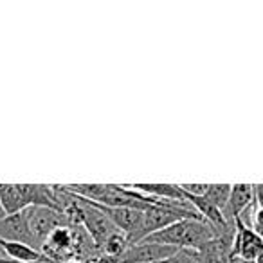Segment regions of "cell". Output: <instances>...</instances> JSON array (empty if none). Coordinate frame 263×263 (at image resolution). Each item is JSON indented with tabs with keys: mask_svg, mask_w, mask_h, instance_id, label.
Segmentation results:
<instances>
[{
	"mask_svg": "<svg viewBox=\"0 0 263 263\" xmlns=\"http://www.w3.org/2000/svg\"><path fill=\"white\" fill-rule=\"evenodd\" d=\"M6 216H8V215L4 213V208H2V204H0V220H4Z\"/></svg>",
	"mask_w": 263,
	"mask_h": 263,
	"instance_id": "e0dca14e",
	"label": "cell"
},
{
	"mask_svg": "<svg viewBox=\"0 0 263 263\" xmlns=\"http://www.w3.org/2000/svg\"><path fill=\"white\" fill-rule=\"evenodd\" d=\"M128 186V184H126ZM128 187L146 195V197L157 198V200H172V202H187L186 193L182 191L180 184H130Z\"/></svg>",
	"mask_w": 263,
	"mask_h": 263,
	"instance_id": "8fae6325",
	"label": "cell"
},
{
	"mask_svg": "<svg viewBox=\"0 0 263 263\" xmlns=\"http://www.w3.org/2000/svg\"><path fill=\"white\" fill-rule=\"evenodd\" d=\"M130 247V243H128V238L124 233H121V231H117V233H114L112 236L108 238V240L103 243L101 247V254L106 256V258H119L121 254H123L126 249Z\"/></svg>",
	"mask_w": 263,
	"mask_h": 263,
	"instance_id": "5bb4252c",
	"label": "cell"
},
{
	"mask_svg": "<svg viewBox=\"0 0 263 263\" xmlns=\"http://www.w3.org/2000/svg\"><path fill=\"white\" fill-rule=\"evenodd\" d=\"M155 263H166V259H162V261H155Z\"/></svg>",
	"mask_w": 263,
	"mask_h": 263,
	"instance_id": "ffe728a7",
	"label": "cell"
},
{
	"mask_svg": "<svg viewBox=\"0 0 263 263\" xmlns=\"http://www.w3.org/2000/svg\"><path fill=\"white\" fill-rule=\"evenodd\" d=\"M0 238L13 241H24V243L33 245V238L29 233V223H27V209L16 215H9L4 220H0ZM34 247V245H33Z\"/></svg>",
	"mask_w": 263,
	"mask_h": 263,
	"instance_id": "9c48e42d",
	"label": "cell"
},
{
	"mask_svg": "<svg viewBox=\"0 0 263 263\" xmlns=\"http://www.w3.org/2000/svg\"><path fill=\"white\" fill-rule=\"evenodd\" d=\"M254 205V184H233L229 204L226 209V218L229 223L243 218V213Z\"/></svg>",
	"mask_w": 263,
	"mask_h": 263,
	"instance_id": "ba28073f",
	"label": "cell"
},
{
	"mask_svg": "<svg viewBox=\"0 0 263 263\" xmlns=\"http://www.w3.org/2000/svg\"><path fill=\"white\" fill-rule=\"evenodd\" d=\"M179 251L180 249L170 247V245L141 241V243L130 245L119 258L114 259V263H155V261H162V259L172 258V256L177 254Z\"/></svg>",
	"mask_w": 263,
	"mask_h": 263,
	"instance_id": "5b68a950",
	"label": "cell"
},
{
	"mask_svg": "<svg viewBox=\"0 0 263 263\" xmlns=\"http://www.w3.org/2000/svg\"><path fill=\"white\" fill-rule=\"evenodd\" d=\"M231 187H233V184H209L204 197L208 198L211 204H215L222 213H226L227 204H229V197H231Z\"/></svg>",
	"mask_w": 263,
	"mask_h": 263,
	"instance_id": "4fadbf2b",
	"label": "cell"
},
{
	"mask_svg": "<svg viewBox=\"0 0 263 263\" xmlns=\"http://www.w3.org/2000/svg\"><path fill=\"white\" fill-rule=\"evenodd\" d=\"M42 252L56 263L74 259V227H56L42 243Z\"/></svg>",
	"mask_w": 263,
	"mask_h": 263,
	"instance_id": "8992f818",
	"label": "cell"
},
{
	"mask_svg": "<svg viewBox=\"0 0 263 263\" xmlns=\"http://www.w3.org/2000/svg\"><path fill=\"white\" fill-rule=\"evenodd\" d=\"M0 249L6 252V258H9L15 263H34L47 258L42 252V249H36L29 243H24V241H13L0 238Z\"/></svg>",
	"mask_w": 263,
	"mask_h": 263,
	"instance_id": "30bf717a",
	"label": "cell"
},
{
	"mask_svg": "<svg viewBox=\"0 0 263 263\" xmlns=\"http://www.w3.org/2000/svg\"><path fill=\"white\" fill-rule=\"evenodd\" d=\"M0 204L6 215H16L29 209L27 198L20 184H0Z\"/></svg>",
	"mask_w": 263,
	"mask_h": 263,
	"instance_id": "7c38bea8",
	"label": "cell"
},
{
	"mask_svg": "<svg viewBox=\"0 0 263 263\" xmlns=\"http://www.w3.org/2000/svg\"><path fill=\"white\" fill-rule=\"evenodd\" d=\"M98 205L103 209V213L108 216L110 222L117 227V231L126 234L128 243H130V240L136 236V233L141 229L144 211H141V209H132V208H106V205H101V204H98Z\"/></svg>",
	"mask_w": 263,
	"mask_h": 263,
	"instance_id": "52a82bcc",
	"label": "cell"
},
{
	"mask_svg": "<svg viewBox=\"0 0 263 263\" xmlns=\"http://www.w3.org/2000/svg\"><path fill=\"white\" fill-rule=\"evenodd\" d=\"M27 223L33 243H44L45 238L56 229V227L69 226L65 215L56 209L49 208H29L27 209Z\"/></svg>",
	"mask_w": 263,
	"mask_h": 263,
	"instance_id": "277c9868",
	"label": "cell"
},
{
	"mask_svg": "<svg viewBox=\"0 0 263 263\" xmlns=\"http://www.w3.org/2000/svg\"><path fill=\"white\" fill-rule=\"evenodd\" d=\"M215 238H218L215 227L205 220H180L166 229L150 234L143 241L187 249V251H200L208 243H211Z\"/></svg>",
	"mask_w": 263,
	"mask_h": 263,
	"instance_id": "6da1fadb",
	"label": "cell"
},
{
	"mask_svg": "<svg viewBox=\"0 0 263 263\" xmlns=\"http://www.w3.org/2000/svg\"><path fill=\"white\" fill-rule=\"evenodd\" d=\"M254 205L263 208V184H254Z\"/></svg>",
	"mask_w": 263,
	"mask_h": 263,
	"instance_id": "2e32d148",
	"label": "cell"
},
{
	"mask_svg": "<svg viewBox=\"0 0 263 263\" xmlns=\"http://www.w3.org/2000/svg\"><path fill=\"white\" fill-rule=\"evenodd\" d=\"M74 197L83 205V223H81V227L87 231V234L96 243V247L101 249L103 243H105L114 233H117V227L110 222V218L103 213V209L99 208L98 204L87 200V198L78 197V195H74Z\"/></svg>",
	"mask_w": 263,
	"mask_h": 263,
	"instance_id": "7a4b0ae2",
	"label": "cell"
},
{
	"mask_svg": "<svg viewBox=\"0 0 263 263\" xmlns=\"http://www.w3.org/2000/svg\"><path fill=\"white\" fill-rule=\"evenodd\" d=\"M256 263H263V256H261V258H259V259H258V261H256Z\"/></svg>",
	"mask_w": 263,
	"mask_h": 263,
	"instance_id": "d6986e66",
	"label": "cell"
},
{
	"mask_svg": "<svg viewBox=\"0 0 263 263\" xmlns=\"http://www.w3.org/2000/svg\"><path fill=\"white\" fill-rule=\"evenodd\" d=\"M63 263H81V261H76V259H67V261H63Z\"/></svg>",
	"mask_w": 263,
	"mask_h": 263,
	"instance_id": "ac0fdd59",
	"label": "cell"
},
{
	"mask_svg": "<svg viewBox=\"0 0 263 263\" xmlns=\"http://www.w3.org/2000/svg\"><path fill=\"white\" fill-rule=\"evenodd\" d=\"M180 187L190 197H204L209 184H180Z\"/></svg>",
	"mask_w": 263,
	"mask_h": 263,
	"instance_id": "9a60e30c",
	"label": "cell"
},
{
	"mask_svg": "<svg viewBox=\"0 0 263 263\" xmlns=\"http://www.w3.org/2000/svg\"><path fill=\"white\" fill-rule=\"evenodd\" d=\"M234 226H236V233L231 247V259L256 263L263 256V238L243 220H236Z\"/></svg>",
	"mask_w": 263,
	"mask_h": 263,
	"instance_id": "3957f363",
	"label": "cell"
}]
</instances>
